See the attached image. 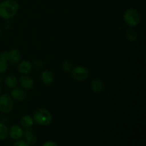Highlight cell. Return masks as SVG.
<instances>
[{"mask_svg": "<svg viewBox=\"0 0 146 146\" xmlns=\"http://www.w3.org/2000/svg\"><path fill=\"white\" fill-rule=\"evenodd\" d=\"M18 11L19 4L16 0H4L0 3V17L4 19H11Z\"/></svg>", "mask_w": 146, "mask_h": 146, "instance_id": "6da1fadb", "label": "cell"}, {"mask_svg": "<svg viewBox=\"0 0 146 146\" xmlns=\"http://www.w3.org/2000/svg\"><path fill=\"white\" fill-rule=\"evenodd\" d=\"M33 120L35 123L41 126H46L50 125L52 122V115L51 113L46 109L41 108L33 114Z\"/></svg>", "mask_w": 146, "mask_h": 146, "instance_id": "7a4b0ae2", "label": "cell"}, {"mask_svg": "<svg viewBox=\"0 0 146 146\" xmlns=\"http://www.w3.org/2000/svg\"><path fill=\"white\" fill-rule=\"evenodd\" d=\"M123 19L128 27L134 28L141 22V16L137 9L134 8H129L124 13Z\"/></svg>", "mask_w": 146, "mask_h": 146, "instance_id": "3957f363", "label": "cell"}, {"mask_svg": "<svg viewBox=\"0 0 146 146\" xmlns=\"http://www.w3.org/2000/svg\"><path fill=\"white\" fill-rule=\"evenodd\" d=\"M14 107L13 99L9 94H5L0 96V112L3 113H9Z\"/></svg>", "mask_w": 146, "mask_h": 146, "instance_id": "277c9868", "label": "cell"}, {"mask_svg": "<svg viewBox=\"0 0 146 146\" xmlns=\"http://www.w3.org/2000/svg\"><path fill=\"white\" fill-rule=\"evenodd\" d=\"M71 73L73 78L78 81H86L88 77V69L81 66H78L73 68Z\"/></svg>", "mask_w": 146, "mask_h": 146, "instance_id": "5b68a950", "label": "cell"}, {"mask_svg": "<svg viewBox=\"0 0 146 146\" xmlns=\"http://www.w3.org/2000/svg\"><path fill=\"white\" fill-rule=\"evenodd\" d=\"M23 133H24V131L19 125H12L9 130V136L14 141H18L21 139L23 137Z\"/></svg>", "mask_w": 146, "mask_h": 146, "instance_id": "8992f818", "label": "cell"}, {"mask_svg": "<svg viewBox=\"0 0 146 146\" xmlns=\"http://www.w3.org/2000/svg\"><path fill=\"white\" fill-rule=\"evenodd\" d=\"M11 97L13 100L17 101V102H21L27 98V93L22 88H14L11 91Z\"/></svg>", "mask_w": 146, "mask_h": 146, "instance_id": "52a82bcc", "label": "cell"}, {"mask_svg": "<svg viewBox=\"0 0 146 146\" xmlns=\"http://www.w3.org/2000/svg\"><path fill=\"white\" fill-rule=\"evenodd\" d=\"M19 84L24 90H31L34 86V81L31 77L27 75H24L20 77L19 79Z\"/></svg>", "mask_w": 146, "mask_h": 146, "instance_id": "ba28073f", "label": "cell"}, {"mask_svg": "<svg viewBox=\"0 0 146 146\" xmlns=\"http://www.w3.org/2000/svg\"><path fill=\"white\" fill-rule=\"evenodd\" d=\"M55 77L52 71L49 70H45L41 73V80L44 84L46 86H51L54 83Z\"/></svg>", "mask_w": 146, "mask_h": 146, "instance_id": "9c48e42d", "label": "cell"}, {"mask_svg": "<svg viewBox=\"0 0 146 146\" xmlns=\"http://www.w3.org/2000/svg\"><path fill=\"white\" fill-rule=\"evenodd\" d=\"M32 64L29 61H25L24 60V61H22L19 63L18 71L20 74H24V75H27L29 73H31V71H32Z\"/></svg>", "mask_w": 146, "mask_h": 146, "instance_id": "30bf717a", "label": "cell"}, {"mask_svg": "<svg viewBox=\"0 0 146 146\" xmlns=\"http://www.w3.org/2000/svg\"><path fill=\"white\" fill-rule=\"evenodd\" d=\"M21 53L19 52V51L17 49H12L10 51H9L8 54V59L7 61L10 63L11 64H19L21 61Z\"/></svg>", "mask_w": 146, "mask_h": 146, "instance_id": "8fae6325", "label": "cell"}, {"mask_svg": "<svg viewBox=\"0 0 146 146\" xmlns=\"http://www.w3.org/2000/svg\"><path fill=\"white\" fill-rule=\"evenodd\" d=\"M23 136L24 137L25 141L28 143L29 145H34L37 142L36 136L34 135L32 130L30 129V128H26L25 131H24Z\"/></svg>", "mask_w": 146, "mask_h": 146, "instance_id": "7c38bea8", "label": "cell"}, {"mask_svg": "<svg viewBox=\"0 0 146 146\" xmlns=\"http://www.w3.org/2000/svg\"><path fill=\"white\" fill-rule=\"evenodd\" d=\"M91 88L93 92L96 94H99L102 92L104 89V84L99 78L94 79L91 83Z\"/></svg>", "mask_w": 146, "mask_h": 146, "instance_id": "4fadbf2b", "label": "cell"}, {"mask_svg": "<svg viewBox=\"0 0 146 146\" xmlns=\"http://www.w3.org/2000/svg\"><path fill=\"white\" fill-rule=\"evenodd\" d=\"M34 120L31 115H26L23 116L20 120V124L25 128H30L34 125Z\"/></svg>", "mask_w": 146, "mask_h": 146, "instance_id": "5bb4252c", "label": "cell"}, {"mask_svg": "<svg viewBox=\"0 0 146 146\" xmlns=\"http://www.w3.org/2000/svg\"><path fill=\"white\" fill-rule=\"evenodd\" d=\"M4 84L8 88H14L17 86L18 81H17V77L14 76L10 75L6 77V78L4 79Z\"/></svg>", "mask_w": 146, "mask_h": 146, "instance_id": "9a60e30c", "label": "cell"}, {"mask_svg": "<svg viewBox=\"0 0 146 146\" xmlns=\"http://www.w3.org/2000/svg\"><path fill=\"white\" fill-rule=\"evenodd\" d=\"M9 136V128L3 123H0V141H4Z\"/></svg>", "mask_w": 146, "mask_h": 146, "instance_id": "2e32d148", "label": "cell"}, {"mask_svg": "<svg viewBox=\"0 0 146 146\" xmlns=\"http://www.w3.org/2000/svg\"><path fill=\"white\" fill-rule=\"evenodd\" d=\"M126 38L128 41L134 42L138 39V34L135 30L129 29L126 32Z\"/></svg>", "mask_w": 146, "mask_h": 146, "instance_id": "e0dca14e", "label": "cell"}, {"mask_svg": "<svg viewBox=\"0 0 146 146\" xmlns=\"http://www.w3.org/2000/svg\"><path fill=\"white\" fill-rule=\"evenodd\" d=\"M62 68L64 71L67 73H71L73 70V64L69 60H65L62 64Z\"/></svg>", "mask_w": 146, "mask_h": 146, "instance_id": "ac0fdd59", "label": "cell"}, {"mask_svg": "<svg viewBox=\"0 0 146 146\" xmlns=\"http://www.w3.org/2000/svg\"><path fill=\"white\" fill-rule=\"evenodd\" d=\"M7 68H8L7 61L0 57V75L4 74L7 71Z\"/></svg>", "mask_w": 146, "mask_h": 146, "instance_id": "d6986e66", "label": "cell"}, {"mask_svg": "<svg viewBox=\"0 0 146 146\" xmlns=\"http://www.w3.org/2000/svg\"><path fill=\"white\" fill-rule=\"evenodd\" d=\"M43 64H44V62L41 59H39V58H36V59L34 60V62H33V67H34L35 68L38 69V68H40L42 67Z\"/></svg>", "mask_w": 146, "mask_h": 146, "instance_id": "ffe728a7", "label": "cell"}, {"mask_svg": "<svg viewBox=\"0 0 146 146\" xmlns=\"http://www.w3.org/2000/svg\"><path fill=\"white\" fill-rule=\"evenodd\" d=\"M13 146H30L29 145L28 143L25 141V140H18L17 142H15V143L14 144Z\"/></svg>", "mask_w": 146, "mask_h": 146, "instance_id": "44dd1931", "label": "cell"}, {"mask_svg": "<svg viewBox=\"0 0 146 146\" xmlns=\"http://www.w3.org/2000/svg\"><path fill=\"white\" fill-rule=\"evenodd\" d=\"M8 54L9 51H3V52H1V54H0V57L7 61V59H8Z\"/></svg>", "mask_w": 146, "mask_h": 146, "instance_id": "7402d4cb", "label": "cell"}, {"mask_svg": "<svg viewBox=\"0 0 146 146\" xmlns=\"http://www.w3.org/2000/svg\"><path fill=\"white\" fill-rule=\"evenodd\" d=\"M42 146H58L57 145V143H56L55 142H54V141H46V142H45L44 143V145Z\"/></svg>", "mask_w": 146, "mask_h": 146, "instance_id": "603a6c76", "label": "cell"}, {"mask_svg": "<svg viewBox=\"0 0 146 146\" xmlns=\"http://www.w3.org/2000/svg\"><path fill=\"white\" fill-rule=\"evenodd\" d=\"M3 79H2V78H1V77H0V84H1V83H2L3 82Z\"/></svg>", "mask_w": 146, "mask_h": 146, "instance_id": "cb8c5ba5", "label": "cell"}, {"mask_svg": "<svg viewBox=\"0 0 146 146\" xmlns=\"http://www.w3.org/2000/svg\"><path fill=\"white\" fill-rule=\"evenodd\" d=\"M1 86H0V94H1Z\"/></svg>", "mask_w": 146, "mask_h": 146, "instance_id": "d4e9b609", "label": "cell"}]
</instances>
